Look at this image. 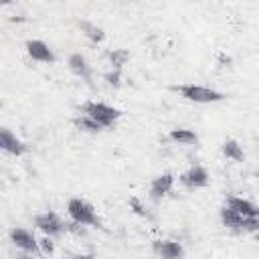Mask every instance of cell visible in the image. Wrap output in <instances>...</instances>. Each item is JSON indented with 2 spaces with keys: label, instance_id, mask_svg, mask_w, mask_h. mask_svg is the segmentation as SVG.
I'll list each match as a JSON object with an SVG mask.
<instances>
[{
  "label": "cell",
  "instance_id": "obj_1",
  "mask_svg": "<svg viewBox=\"0 0 259 259\" xmlns=\"http://www.w3.org/2000/svg\"><path fill=\"white\" fill-rule=\"evenodd\" d=\"M67 214H69V219H71L77 227H95V229H103V225H101V221H99V217H97L95 206H93L89 200L81 198V196L69 198V202H67Z\"/></svg>",
  "mask_w": 259,
  "mask_h": 259
},
{
  "label": "cell",
  "instance_id": "obj_2",
  "mask_svg": "<svg viewBox=\"0 0 259 259\" xmlns=\"http://www.w3.org/2000/svg\"><path fill=\"white\" fill-rule=\"evenodd\" d=\"M172 91L180 93V97H184L186 101L192 103H219L223 99H227V95L219 89L206 87V85H198V83H182V85H172Z\"/></svg>",
  "mask_w": 259,
  "mask_h": 259
},
{
  "label": "cell",
  "instance_id": "obj_3",
  "mask_svg": "<svg viewBox=\"0 0 259 259\" xmlns=\"http://www.w3.org/2000/svg\"><path fill=\"white\" fill-rule=\"evenodd\" d=\"M81 111H83V115H87L93 121H97L103 130L115 125L117 119L123 115L121 109H117V107H113L109 103H103V101H85L81 105Z\"/></svg>",
  "mask_w": 259,
  "mask_h": 259
},
{
  "label": "cell",
  "instance_id": "obj_4",
  "mask_svg": "<svg viewBox=\"0 0 259 259\" xmlns=\"http://www.w3.org/2000/svg\"><path fill=\"white\" fill-rule=\"evenodd\" d=\"M34 227L45 235V237H59L67 231V223L55 212V210H47L34 217Z\"/></svg>",
  "mask_w": 259,
  "mask_h": 259
},
{
  "label": "cell",
  "instance_id": "obj_5",
  "mask_svg": "<svg viewBox=\"0 0 259 259\" xmlns=\"http://www.w3.org/2000/svg\"><path fill=\"white\" fill-rule=\"evenodd\" d=\"M178 182L188 190H198V188H204L210 184V174L204 166L196 164V166H190L186 172H182L178 176Z\"/></svg>",
  "mask_w": 259,
  "mask_h": 259
},
{
  "label": "cell",
  "instance_id": "obj_6",
  "mask_svg": "<svg viewBox=\"0 0 259 259\" xmlns=\"http://www.w3.org/2000/svg\"><path fill=\"white\" fill-rule=\"evenodd\" d=\"M8 237L14 243V247L20 249V251H24V253H38L40 251L38 239L34 237L32 231H28L24 227H12L10 233H8Z\"/></svg>",
  "mask_w": 259,
  "mask_h": 259
},
{
  "label": "cell",
  "instance_id": "obj_7",
  "mask_svg": "<svg viewBox=\"0 0 259 259\" xmlns=\"http://www.w3.org/2000/svg\"><path fill=\"white\" fill-rule=\"evenodd\" d=\"M67 65H69V69H71V73L75 75V77H79L87 87H95L93 85V71H91V65H89V61L85 59V55H81V53H71L69 55V59H67Z\"/></svg>",
  "mask_w": 259,
  "mask_h": 259
},
{
  "label": "cell",
  "instance_id": "obj_8",
  "mask_svg": "<svg viewBox=\"0 0 259 259\" xmlns=\"http://www.w3.org/2000/svg\"><path fill=\"white\" fill-rule=\"evenodd\" d=\"M24 49H26L28 57H30L32 61H36V63L53 65V63L57 61V55L53 53V49H51L45 40H40V38H30V40H26V42H24Z\"/></svg>",
  "mask_w": 259,
  "mask_h": 259
},
{
  "label": "cell",
  "instance_id": "obj_9",
  "mask_svg": "<svg viewBox=\"0 0 259 259\" xmlns=\"http://www.w3.org/2000/svg\"><path fill=\"white\" fill-rule=\"evenodd\" d=\"M174 182H176V176L172 172H162L160 176H156L150 182V200L152 202H160L162 198H166L172 192Z\"/></svg>",
  "mask_w": 259,
  "mask_h": 259
},
{
  "label": "cell",
  "instance_id": "obj_10",
  "mask_svg": "<svg viewBox=\"0 0 259 259\" xmlns=\"http://www.w3.org/2000/svg\"><path fill=\"white\" fill-rule=\"evenodd\" d=\"M152 251L158 259H184V247L172 239H156L152 243Z\"/></svg>",
  "mask_w": 259,
  "mask_h": 259
},
{
  "label": "cell",
  "instance_id": "obj_11",
  "mask_svg": "<svg viewBox=\"0 0 259 259\" xmlns=\"http://www.w3.org/2000/svg\"><path fill=\"white\" fill-rule=\"evenodd\" d=\"M0 148L10 156H22L28 152V146L20 138H16V134H12L8 127L0 130Z\"/></svg>",
  "mask_w": 259,
  "mask_h": 259
},
{
  "label": "cell",
  "instance_id": "obj_12",
  "mask_svg": "<svg viewBox=\"0 0 259 259\" xmlns=\"http://www.w3.org/2000/svg\"><path fill=\"white\" fill-rule=\"evenodd\" d=\"M225 204H227L229 208H233L235 212H239L241 217H249V219H257V217H259V206H257L255 202L243 198V196H233V194H231V196H227Z\"/></svg>",
  "mask_w": 259,
  "mask_h": 259
},
{
  "label": "cell",
  "instance_id": "obj_13",
  "mask_svg": "<svg viewBox=\"0 0 259 259\" xmlns=\"http://www.w3.org/2000/svg\"><path fill=\"white\" fill-rule=\"evenodd\" d=\"M221 154H223L227 160H231V162H237V164L245 162L243 146H241L235 138H229V140H225V142H223V146H221Z\"/></svg>",
  "mask_w": 259,
  "mask_h": 259
},
{
  "label": "cell",
  "instance_id": "obj_14",
  "mask_svg": "<svg viewBox=\"0 0 259 259\" xmlns=\"http://www.w3.org/2000/svg\"><path fill=\"white\" fill-rule=\"evenodd\" d=\"M168 138L174 144H182V146H196L198 144V134L194 130H188V127H174V130H170Z\"/></svg>",
  "mask_w": 259,
  "mask_h": 259
},
{
  "label": "cell",
  "instance_id": "obj_15",
  "mask_svg": "<svg viewBox=\"0 0 259 259\" xmlns=\"http://www.w3.org/2000/svg\"><path fill=\"white\" fill-rule=\"evenodd\" d=\"M219 219H221L223 227H227V229H231V231H239V233H241V225H243V219H245V217H241L239 212H235V210H233V208H229L227 204H223V206H221V210H219Z\"/></svg>",
  "mask_w": 259,
  "mask_h": 259
},
{
  "label": "cell",
  "instance_id": "obj_16",
  "mask_svg": "<svg viewBox=\"0 0 259 259\" xmlns=\"http://www.w3.org/2000/svg\"><path fill=\"white\" fill-rule=\"evenodd\" d=\"M77 24H79V28L83 30V34H85L91 42H101V40L105 38V32H103L101 26H97V24H93V22H89V20H79Z\"/></svg>",
  "mask_w": 259,
  "mask_h": 259
},
{
  "label": "cell",
  "instance_id": "obj_17",
  "mask_svg": "<svg viewBox=\"0 0 259 259\" xmlns=\"http://www.w3.org/2000/svg\"><path fill=\"white\" fill-rule=\"evenodd\" d=\"M73 125L77 130H81V132H87V134H99V132H103V127L97 121H93L91 117H87V115H77L73 119Z\"/></svg>",
  "mask_w": 259,
  "mask_h": 259
},
{
  "label": "cell",
  "instance_id": "obj_18",
  "mask_svg": "<svg viewBox=\"0 0 259 259\" xmlns=\"http://www.w3.org/2000/svg\"><path fill=\"white\" fill-rule=\"evenodd\" d=\"M107 57L111 61V67L115 71H121V67L125 65V61L130 59V53L125 49H113V51H107Z\"/></svg>",
  "mask_w": 259,
  "mask_h": 259
},
{
  "label": "cell",
  "instance_id": "obj_19",
  "mask_svg": "<svg viewBox=\"0 0 259 259\" xmlns=\"http://www.w3.org/2000/svg\"><path fill=\"white\" fill-rule=\"evenodd\" d=\"M103 79H105L109 85L119 87V85H121V81H119V79H121V71H115V69H113L111 73H105V75H103Z\"/></svg>",
  "mask_w": 259,
  "mask_h": 259
},
{
  "label": "cell",
  "instance_id": "obj_20",
  "mask_svg": "<svg viewBox=\"0 0 259 259\" xmlns=\"http://www.w3.org/2000/svg\"><path fill=\"white\" fill-rule=\"evenodd\" d=\"M38 245H40V251H42L45 255H51V253L55 251V243H53L51 237H42V239H38Z\"/></svg>",
  "mask_w": 259,
  "mask_h": 259
},
{
  "label": "cell",
  "instance_id": "obj_21",
  "mask_svg": "<svg viewBox=\"0 0 259 259\" xmlns=\"http://www.w3.org/2000/svg\"><path fill=\"white\" fill-rule=\"evenodd\" d=\"M67 259H95V255L93 253H81V255H71Z\"/></svg>",
  "mask_w": 259,
  "mask_h": 259
},
{
  "label": "cell",
  "instance_id": "obj_22",
  "mask_svg": "<svg viewBox=\"0 0 259 259\" xmlns=\"http://www.w3.org/2000/svg\"><path fill=\"white\" fill-rule=\"evenodd\" d=\"M18 259H32V257H18Z\"/></svg>",
  "mask_w": 259,
  "mask_h": 259
},
{
  "label": "cell",
  "instance_id": "obj_23",
  "mask_svg": "<svg viewBox=\"0 0 259 259\" xmlns=\"http://www.w3.org/2000/svg\"><path fill=\"white\" fill-rule=\"evenodd\" d=\"M257 178H259V172H257Z\"/></svg>",
  "mask_w": 259,
  "mask_h": 259
}]
</instances>
